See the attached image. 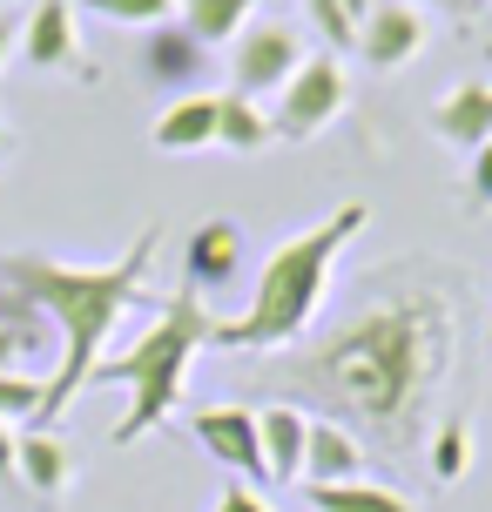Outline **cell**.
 <instances>
[{"label":"cell","instance_id":"1","mask_svg":"<svg viewBox=\"0 0 492 512\" xmlns=\"http://www.w3.org/2000/svg\"><path fill=\"white\" fill-rule=\"evenodd\" d=\"M385 277L358 297L351 317L290 358V398L317 405L344 432H371L378 445L405 452L459 364V277L445 263H378Z\"/></svg>","mask_w":492,"mask_h":512},{"label":"cell","instance_id":"2","mask_svg":"<svg viewBox=\"0 0 492 512\" xmlns=\"http://www.w3.org/2000/svg\"><path fill=\"white\" fill-rule=\"evenodd\" d=\"M156 250H162V223L135 230V243L115 263H61L48 250H0V283L14 297H27L61 331V364H54L48 398H41V432H54V418L88 391L95 364L108 358L102 344L115 337V324L135 304H156L149 297V263H156Z\"/></svg>","mask_w":492,"mask_h":512},{"label":"cell","instance_id":"3","mask_svg":"<svg viewBox=\"0 0 492 512\" xmlns=\"http://www.w3.org/2000/svg\"><path fill=\"white\" fill-rule=\"evenodd\" d=\"M371 230V203H337L324 223L284 236L277 250L263 256L257 270V297L243 317H216V351H290L297 337L317 324V310L331 297V277H337V256L351 250L358 236Z\"/></svg>","mask_w":492,"mask_h":512},{"label":"cell","instance_id":"4","mask_svg":"<svg viewBox=\"0 0 492 512\" xmlns=\"http://www.w3.org/2000/svg\"><path fill=\"white\" fill-rule=\"evenodd\" d=\"M209 337H216L209 304L176 283L169 297L149 304V324H142L115 358L95 364L88 384H122V391H129V411H122V425H115V445H142V438L182 405L189 364H196V351H209Z\"/></svg>","mask_w":492,"mask_h":512},{"label":"cell","instance_id":"5","mask_svg":"<svg viewBox=\"0 0 492 512\" xmlns=\"http://www.w3.org/2000/svg\"><path fill=\"white\" fill-rule=\"evenodd\" d=\"M344 108H351V75H344V61H337V54H304V68L277 88L270 135H277V142H317Z\"/></svg>","mask_w":492,"mask_h":512},{"label":"cell","instance_id":"6","mask_svg":"<svg viewBox=\"0 0 492 512\" xmlns=\"http://www.w3.org/2000/svg\"><path fill=\"white\" fill-rule=\"evenodd\" d=\"M230 48H236L230 54V95H243V102L277 95V88L304 68V48H297V34H290L284 21H250Z\"/></svg>","mask_w":492,"mask_h":512},{"label":"cell","instance_id":"7","mask_svg":"<svg viewBox=\"0 0 492 512\" xmlns=\"http://www.w3.org/2000/svg\"><path fill=\"white\" fill-rule=\"evenodd\" d=\"M358 54L371 75H398L425 54V7L418 0H371V14L358 27Z\"/></svg>","mask_w":492,"mask_h":512},{"label":"cell","instance_id":"8","mask_svg":"<svg viewBox=\"0 0 492 512\" xmlns=\"http://www.w3.org/2000/svg\"><path fill=\"white\" fill-rule=\"evenodd\" d=\"M135 68H142V81H149V88H162L169 102H176V95H203L209 48L182 21H162V27H149V34H142V61H135Z\"/></svg>","mask_w":492,"mask_h":512},{"label":"cell","instance_id":"9","mask_svg":"<svg viewBox=\"0 0 492 512\" xmlns=\"http://www.w3.org/2000/svg\"><path fill=\"white\" fill-rule=\"evenodd\" d=\"M243 256H250V236H243V223H230V216H209V223H196V230L182 236V290H196V297H209V290H230L236 270H243Z\"/></svg>","mask_w":492,"mask_h":512},{"label":"cell","instance_id":"10","mask_svg":"<svg viewBox=\"0 0 492 512\" xmlns=\"http://www.w3.org/2000/svg\"><path fill=\"white\" fill-rule=\"evenodd\" d=\"M189 432H196V445H203L216 465H230L236 479H270L257 411H243V405H203L196 418H189Z\"/></svg>","mask_w":492,"mask_h":512},{"label":"cell","instance_id":"11","mask_svg":"<svg viewBox=\"0 0 492 512\" xmlns=\"http://www.w3.org/2000/svg\"><path fill=\"white\" fill-rule=\"evenodd\" d=\"M21 61L41 75H68L81 68V21L75 0H34L21 14Z\"/></svg>","mask_w":492,"mask_h":512},{"label":"cell","instance_id":"12","mask_svg":"<svg viewBox=\"0 0 492 512\" xmlns=\"http://www.w3.org/2000/svg\"><path fill=\"white\" fill-rule=\"evenodd\" d=\"M432 135L445 149H486L492 142V81H459L432 102Z\"/></svg>","mask_w":492,"mask_h":512},{"label":"cell","instance_id":"13","mask_svg":"<svg viewBox=\"0 0 492 512\" xmlns=\"http://www.w3.org/2000/svg\"><path fill=\"white\" fill-rule=\"evenodd\" d=\"M14 479L27 492H41V499H61V492L75 486V452L54 432L27 425V432H14Z\"/></svg>","mask_w":492,"mask_h":512},{"label":"cell","instance_id":"14","mask_svg":"<svg viewBox=\"0 0 492 512\" xmlns=\"http://www.w3.org/2000/svg\"><path fill=\"white\" fill-rule=\"evenodd\" d=\"M364 472V445L358 432H344L337 418H311V438H304V486H344Z\"/></svg>","mask_w":492,"mask_h":512},{"label":"cell","instance_id":"15","mask_svg":"<svg viewBox=\"0 0 492 512\" xmlns=\"http://www.w3.org/2000/svg\"><path fill=\"white\" fill-rule=\"evenodd\" d=\"M216 102H223V95H176V102L162 108L156 115V128H149V135H156V149L162 155H196V149H216Z\"/></svg>","mask_w":492,"mask_h":512},{"label":"cell","instance_id":"16","mask_svg":"<svg viewBox=\"0 0 492 512\" xmlns=\"http://www.w3.org/2000/svg\"><path fill=\"white\" fill-rule=\"evenodd\" d=\"M257 432H263V465H270V479H304V438H311L304 405H263Z\"/></svg>","mask_w":492,"mask_h":512},{"label":"cell","instance_id":"17","mask_svg":"<svg viewBox=\"0 0 492 512\" xmlns=\"http://www.w3.org/2000/svg\"><path fill=\"white\" fill-rule=\"evenodd\" d=\"M257 0H176V21L203 41V48H230L236 34L250 27Z\"/></svg>","mask_w":492,"mask_h":512},{"label":"cell","instance_id":"18","mask_svg":"<svg viewBox=\"0 0 492 512\" xmlns=\"http://www.w3.org/2000/svg\"><path fill=\"white\" fill-rule=\"evenodd\" d=\"M277 135H270V108L243 102V95H223L216 102V149H236V155H257L270 149Z\"/></svg>","mask_w":492,"mask_h":512},{"label":"cell","instance_id":"19","mask_svg":"<svg viewBox=\"0 0 492 512\" xmlns=\"http://www.w3.org/2000/svg\"><path fill=\"white\" fill-rule=\"evenodd\" d=\"M317 512H418L405 492L371 486V479H344V486H304Z\"/></svg>","mask_w":492,"mask_h":512},{"label":"cell","instance_id":"20","mask_svg":"<svg viewBox=\"0 0 492 512\" xmlns=\"http://www.w3.org/2000/svg\"><path fill=\"white\" fill-rule=\"evenodd\" d=\"M425 465H432L439 486H459V479H466V472H472V425H466V418L432 425V452H425Z\"/></svg>","mask_w":492,"mask_h":512},{"label":"cell","instance_id":"21","mask_svg":"<svg viewBox=\"0 0 492 512\" xmlns=\"http://www.w3.org/2000/svg\"><path fill=\"white\" fill-rule=\"evenodd\" d=\"M41 398H48V378L0 371V425H41Z\"/></svg>","mask_w":492,"mask_h":512},{"label":"cell","instance_id":"22","mask_svg":"<svg viewBox=\"0 0 492 512\" xmlns=\"http://www.w3.org/2000/svg\"><path fill=\"white\" fill-rule=\"evenodd\" d=\"M95 21H115V27H162V21H176V0H81Z\"/></svg>","mask_w":492,"mask_h":512},{"label":"cell","instance_id":"23","mask_svg":"<svg viewBox=\"0 0 492 512\" xmlns=\"http://www.w3.org/2000/svg\"><path fill=\"white\" fill-rule=\"evenodd\" d=\"M304 14H311V27L324 34V48H331V54L358 48V14H351L344 0H304Z\"/></svg>","mask_w":492,"mask_h":512},{"label":"cell","instance_id":"24","mask_svg":"<svg viewBox=\"0 0 492 512\" xmlns=\"http://www.w3.org/2000/svg\"><path fill=\"white\" fill-rule=\"evenodd\" d=\"M41 324H0V371H14V364L27 358V351H41Z\"/></svg>","mask_w":492,"mask_h":512},{"label":"cell","instance_id":"25","mask_svg":"<svg viewBox=\"0 0 492 512\" xmlns=\"http://www.w3.org/2000/svg\"><path fill=\"white\" fill-rule=\"evenodd\" d=\"M209 512H270V506H263L250 486H236V479H230V486L216 492V506H209Z\"/></svg>","mask_w":492,"mask_h":512},{"label":"cell","instance_id":"26","mask_svg":"<svg viewBox=\"0 0 492 512\" xmlns=\"http://www.w3.org/2000/svg\"><path fill=\"white\" fill-rule=\"evenodd\" d=\"M0 324H48V317H41V310L27 304V297H14V290L0 283Z\"/></svg>","mask_w":492,"mask_h":512},{"label":"cell","instance_id":"27","mask_svg":"<svg viewBox=\"0 0 492 512\" xmlns=\"http://www.w3.org/2000/svg\"><path fill=\"white\" fill-rule=\"evenodd\" d=\"M472 203L492 209V142H486L479 155H472Z\"/></svg>","mask_w":492,"mask_h":512},{"label":"cell","instance_id":"28","mask_svg":"<svg viewBox=\"0 0 492 512\" xmlns=\"http://www.w3.org/2000/svg\"><path fill=\"white\" fill-rule=\"evenodd\" d=\"M21 54V14L14 7H0V75H7V61Z\"/></svg>","mask_w":492,"mask_h":512},{"label":"cell","instance_id":"29","mask_svg":"<svg viewBox=\"0 0 492 512\" xmlns=\"http://www.w3.org/2000/svg\"><path fill=\"white\" fill-rule=\"evenodd\" d=\"M0 479H14V425H0Z\"/></svg>","mask_w":492,"mask_h":512},{"label":"cell","instance_id":"30","mask_svg":"<svg viewBox=\"0 0 492 512\" xmlns=\"http://www.w3.org/2000/svg\"><path fill=\"white\" fill-rule=\"evenodd\" d=\"M418 7H439V14H472L479 0H418Z\"/></svg>","mask_w":492,"mask_h":512},{"label":"cell","instance_id":"31","mask_svg":"<svg viewBox=\"0 0 492 512\" xmlns=\"http://www.w3.org/2000/svg\"><path fill=\"white\" fill-rule=\"evenodd\" d=\"M0 155H7V122H0Z\"/></svg>","mask_w":492,"mask_h":512},{"label":"cell","instance_id":"32","mask_svg":"<svg viewBox=\"0 0 492 512\" xmlns=\"http://www.w3.org/2000/svg\"><path fill=\"white\" fill-rule=\"evenodd\" d=\"M486 351H492V331H486Z\"/></svg>","mask_w":492,"mask_h":512}]
</instances>
